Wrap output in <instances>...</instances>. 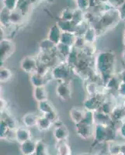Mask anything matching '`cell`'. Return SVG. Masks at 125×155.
Segmentation results:
<instances>
[{"label": "cell", "mask_w": 125, "mask_h": 155, "mask_svg": "<svg viewBox=\"0 0 125 155\" xmlns=\"http://www.w3.org/2000/svg\"><path fill=\"white\" fill-rule=\"evenodd\" d=\"M116 57L115 54L110 51H103L99 53L95 58L96 71L103 81V84L107 81L112 74V71L114 67Z\"/></svg>", "instance_id": "1"}, {"label": "cell", "mask_w": 125, "mask_h": 155, "mask_svg": "<svg viewBox=\"0 0 125 155\" xmlns=\"http://www.w3.org/2000/svg\"><path fill=\"white\" fill-rule=\"evenodd\" d=\"M73 69L67 62L57 64L51 70V75L54 79L59 82H70L72 79V74Z\"/></svg>", "instance_id": "2"}, {"label": "cell", "mask_w": 125, "mask_h": 155, "mask_svg": "<svg viewBox=\"0 0 125 155\" xmlns=\"http://www.w3.org/2000/svg\"><path fill=\"white\" fill-rule=\"evenodd\" d=\"M102 96L101 94L98 93L96 95H90L88 98H86L83 102V107L85 110L93 113L98 111L104 102Z\"/></svg>", "instance_id": "3"}, {"label": "cell", "mask_w": 125, "mask_h": 155, "mask_svg": "<svg viewBox=\"0 0 125 155\" xmlns=\"http://www.w3.org/2000/svg\"><path fill=\"white\" fill-rule=\"evenodd\" d=\"M15 51V44L9 39H3L0 43V59L5 61Z\"/></svg>", "instance_id": "4"}, {"label": "cell", "mask_w": 125, "mask_h": 155, "mask_svg": "<svg viewBox=\"0 0 125 155\" xmlns=\"http://www.w3.org/2000/svg\"><path fill=\"white\" fill-rule=\"evenodd\" d=\"M38 65V60L31 56H27L23 58L21 61H20V64H19L20 68L24 72L28 73V74H30L37 71Z\"/></svg>", "instance_id": "5"}, {"label": "cell", "mask_w": 125, "mask_h": 155, "mask_svg": "<svg viewBox=\"0 0 125 155\" xmlns=\"http://www.w3.org/2000/svg\"><path fill=\"white\" fill-rule=\"evenodd\" d=\"M76 132L80 138L83 140H88L93 137L94 127L85 123H80L76 124Z\"/></svg>", "instance_id": "6"}, {"label": "cell", "mask_w": 125, "mask_h": 155, "mask_svg": "<svg viewBox=\"0 0 125 155\" xmlns=\"http://www.w3.org/2000/svg\"><path fill=\"white\" fill-rule=\"evenodd\" d=\"M109 126V125H108ZM107 125L96 124L94 125L93 138L94 140L99 143L106 142L107 138Z\"/></svg>", "instance_id": "7"}, {"label": "cell", "mask_w": 125, "mask_h": 155, "mask_svg": "<svg viewBox=\"0 0 125 155\" xmlns=\"http://www.w3.org/2000/svg\"><path fill=\"white\" fill-rule=\"evenodd\" d=\"M55 93L57 97L62 100H69L71 99L72 92L69 86V83L67 82H59L55 88Z\"/></svg>", "instance_id": "8"}, {"label": "cell", "mask_w": 125, "mask_h": 155, "mask_svg": "<svg viewBox=\"0 0 125 155\" xmlns=\"http://www.w3.org/2000/svg\"><path fill=\"white\" fill-rule=\"evenodd\" d=\"M53 136L57 142L66 140L69 136V130L63 124H58L54 129Z\"/></svg>", "instance_id": "9"}, {"label": "cell", "mask_w": 125, "mask_h": 155, "mask_svg": "<svg viewBox=\"0 0 125 155\" xmlns=\"http://www.w3.org/2000/svg\"><path fill=\"white\" fill-rule=\"evenodd\" d=\"M31 132L29 128L26 127H18L16 129V140L19 143L31 140Z\"/></svg>", "instance_id": "10"}, {"label": "cell", "mask_w": 125, "mask_h": 155, "mask_svg": "<svg viewBox=\"0 0 125 155\" xmlns=\"http://www.w3.org/2000/svg\"><path fill=\"white\" fill-rule=\"evenodd\" d=\"M36 147H37V141H34L31 139L20 143L19 150L23 155H33L36 152Z\"/></svg>", "instance_id": "11"}, {"label": "cell", "mask_w": 125, "mask_h": 155, "mask_svg": "<svg viewBox=\"0 0 125 155\" xmlns=\"http://www.w3.org/2000/svg\"><path fill=\"white\" fill-rule=\"evenodd\" d=\"M62 34V31L60 29V27H58V25H53V26L50 28L49 31H48V39H49L51 42L54 43L55 45H57V44H58L61 42Z\"/></svg>", "instance_id": "12"}, {"label": "cell", "mask_w": 125, "mask_h": 155, "mask_svg": "<svg viewBox=\"0 0 125 155\" xmlns=\"http://www.w3.org/2000/svg\"><path fill=\"white\" fill-rule=\"evenodd\" d=\"M51 79H48V75H41L37 72L31 74L30 78V83L34 87L44 86Z\"/></svg>", "instance_id": "13"}, {"label": "cell", "mask_w": 125, "mask_h": 155, "mask_svg": "<svg viewBox=\"0 0 125 155\" xmlns=\"http://www.w3.org/2000/svg\"><path fill=\"white\" fill-rule=\"evenodd\" d=\"M86 113V111H85L84 109H81L79 108H72L69 112V116L72 122L75 124H78L83 121Z\"/></svg>", "instance_id": "14"}, {"label": "cell", "mask_w": 125, "mask_h": 155, "mask_svg": "<svg viewBox=\"0 0 125 155\" xmlns=\"http://www.w3.org/2000/svg\"><path fill=\"white\" fill-rule=\"evenodd\" d=\"M39 117L40 116L37 115L36 113H28L23 116L22 121H23L24 127H27V128H32L34 127H37Z\"/></svg>", "instance_id": "15"}, {"label": "cell", "mask_w": 125, "mask_h": 155, "mask_svg": "<svg viewBox=\"0 0 125 155\" xmlns=\"http://www.w3.org/2000/svg\"><path fill=\"white\" fill-rule=\"evenodd\" d=\"M33 96L37 102H43L48 99V91L44 86L34 87L33 90Z\"/></svg>", "instance_id": "16"}, {"label": "cell", "mask_w": 125, "mask_h": 155, "mask_svg": "<svg viewBox=\"0 0 125 155\" xmlns=\"http://www.w3.org/2000/svg\"><path fill=\"white\" fill-rule=\"evenodd\" d=\"M1 121L4 122L6 125L9 127V128L12 130H16L17 128V122L16 119L13 117L9 113L3 111L2 112V116H1Z\"/></svg>", "instance_id": "17"}, {"label": "cell", "mask_w": 125, "mask_h": 155, "mask_svg": "<svg viewBox=\"0 0 125 155\" xmlns=\"http://www.w3.org/2000/svg\"><path fill=\"white\" fill-rule=\"evenodd\" d=\"M57 24L60 27L62 32H71V33H75L76 34L77 30V26L73 21H63V20H59Z\"/></svg>", "instance_id": "18"}, {"label": "cell", "mask_w": 125, "mask_h": 155, "mask_svg": "<svg viewBox=\"0 0 125 155\" xmlns=\"http://www.w3.org/2000/svg\"><path fill=\"white\" fill-rule=\"evenodd\" d=\"M97 35H98V33H97L96 30L93 27L89 26L88 28L85 32V34H83V37L85 38L87 44H94L96 40Z\"/></svg>", "instance_id": "19"}, {"label": "cell", "mask_w": 125, "mask_h": 155, "mask_svg": "<svg viewBox=\"0 0 125 155\" xmlns=\"http://www.w3.org/2000/svg\"><path fill=\"white\" fill-rule=\"evenodd\" d=\"M53 124V123L50 121L45 116L42 115V116H40V117H39L37 127L40 131H47L51 128Z\"/></svg>", "instance_id": "20"}, {"label": "cell", "mask_w": 125, "mask_h": 155, "mask_svg": "<svg viewBox=\"0 0 125 155\" xmlns=\"http://www.w3.org/2000/svg\"><path fill=\"white\" fill-rule=\"evenodd\" d=\"M39 47H40L41 52H45V53L51 54V52L56 51V45L48 38L41 41L39 44Z\"/></svg>", "instance_id": "21"}, {"label": "cell", "mask_w": 125, "mask_h": 155, "mask_svg": "<svg viewBox=\"0 0 125 155\" xmlns=\"http://www.w3.org/2000/svg\"><path fill=\"white\" fill-rule=\"evenodd\" d=\"M76 34L75 33L71 32H62V37H61V42L62 44L68 45V46H74L75 41H76Z\"/></svg>", "instance_id": "22"}, {"label": "cell", "mask_w": 125, "mask_h": 155, "mask_svg": "<svg viewBox=\"0 0 125 155\" xmlns=\"http://www.w3.org/2000/svg\"><path fill=\"white\" fill-rule=\"evenodd\" d=\"M110 116L113 121L114 120V121L122 122L125 118V108L120 107V106L113 108Z\"/></svg>", "instance_id": "23"}, {"label": "cell", "mask_w": 125, "mask_h": 155, "mask_svg": "<svg viewBox=\"0 0 125 155\" xmlns=\"http://www.w3.org/2000/svg\"><path fill=\"white\" fill-rule=\"evenodd\" d=\"M57 152L60 155H72V149L65 140L60 141L57 143Z\"/></svg>", "instance_id": "24"}, {"label": "cell", "mask_w": 125, "mask_h": 155, "mask_svg": "<svg viewBox=\"0 0 125 155\" xmlns=\"http://www.w3.org/2000/svg\"><path fill=\"white\" fill-rule=\"evenodd\" d=\"M72 49H73V47L68 46V45H65V44H62V43H59V44L56 45L57 54L61 55L62 58H65V59H67L69 55L72 52Z\"/></svg>", "instance_id": "25"}, {"label": "cell", "mask_w": 125, "mask_h": 155, "mask_svg": "<svg viewBox=\"0 0 125 155\" xmlns=\"http://www.w3.org/2000/svg\"><path fill=\"white\" fill-rule=\"evenodd\" d=\"M37 108H38L39 111L41 112V113H42V115H45L47 113H50V112L55 110L54 106L48 100L38 102Z\"/></svg>", "instance_id": "26"}, {"label": "cell", "mask_w": 125, "mask_h": 155, "mask_svg": "<svg viewBox=\"0 0 125 155\" xmlns=\"http://www.w3.org/2000/svg\"><path fill=\"white\" fill-rule=\"evenodd\" d=\"M23 14L18 9L12 10L10 12V23L11 24H19L23 21Z\"/></svg>", "instance_id": "27"}, {"label": "cell", "mask_w": 125, "mask_h": 155, "mask_svg": "<svg viewBox=\"0 0 125 155\" xmlns=\"http://www.w3.org/2000/svg\"><path fill=\"white\" fill-rule=\"evenodd\" d=\"M75 10L69 8L64 9L61 12L60 16H59V20H63V21H72L74 18Z\"/></svg>", "instance_id": "28"}, {"label": "cell", "mask_w": 125, "mask_h": 155, "mask_svg": "<svg viewBox=\"0 0 125 155\" xmlns=\"http://www.w3.org/2000/svg\"><path fill=\"white\" fill-rule=\"evenodd\" d=\"M10 10L7 9L6 8H2V11H1V24L2 27H8L10 23Z\"/></svg>", "instance_id": "29"}, {"label": "cell", "mask_w": 125, "mask_h": 155, "mask_svg": "<svg viewBox=\"0 0 125 155\" xmlns=\"http://www.w3.org/2000/svg\"><path fill=\"white\" fill-rule=\"evenodd\" d=\"M12 73L9 68H1V71H0V81H1V82H7L12 78Z\"/></svg>", "instance_id": "30"}, {"label": "cell", "mask_w": 125, "mask_h": 155, "mask_svg": "<svg viewBox=\"0 0 125 155\" xmlns=\"http://www.w3.org/2000/svg\"><path fill=\"white\" fill-rule=\"evenodd\" d=\"M31 5L32 4L30 2H28L27 0H20L17 9L23 13V16H26L30 10V7Z\"/></svg>", "instance_id": "31"}, {"label": "cell", "mask_w": 125, "mask_h": 155, "mask_svg": "<svg viewBox=\"0 0 125 155\" xmlns=\"http://www.w3.org/2000/svg\"><path fill=\"white\" fill-rule=\"evenodd\" d=\"M86 44L87 43L84 37H83V36H76V41H75L73 48H76L78 51H83L85 47L86 46Z\"/></svg>", "instance_id": "32"}, {"label": "cell", "mask_w": 125, "mask_h": 155, "mask_svg": "<svg viewBox=\"0 0 125 155\" xmlns=\"http://www.w3.org/2000/svg\"><path fill=\"white\" fill-rule=\"evenodd\" d=\"M19 1L20 0H2V2L3 3V7L12 11L17 9Z\"/></svg>", "instance_id": "33"}, {"label": "cell", "mask_w": 125, "mask_h": 155, "mask_svg": "<svg viewBox=\"0 0 125 155\" xmlns=\"http://www.w3.org/2000/svg\"><path fill=\"white\" fill-rule=\"evenodd\" d=\"M76 4H77V9L83 11H88L91 8V3L90 0H76Z\"/></svg>", "instance_id": "34"}, {"label": "cell", "mask_w": 125, "mask_h": 155, "mask_svg": "<svg viewBox=\"0 0 125 155\" xmlns=\"http://www.w3.org/2000/svg\"><path fill=\"white\" fill-rule=\"evenodd\" d=\"M86 88V92L89 94V95H94L98 94V86H97V83L93 82V81H88Z\"/></svg>", "instance_id": "35"}, {"label": "cell", "mask_w": 125, "mask_h": 155, "mask_svg": "<svg viewBox=\"0 0 125 155\" xmlns=\"http://www.w3.org/2000/svg\"><path fill=\"white\" fill-rule=\"evenodd\" d=\"M120 145L121 144L116 143L114 141L109 143L108 151H109L110 155L119 154V153H120Z\"/></svg>", "instance_id": "36"}, {"label": "cell", "mask_w": 125, "mask_h": 155, "mask_svg": "<svg viewBox=\"0 0 125 155\" xmlns=\"http://www.w3.org/2000/svg\"><path fill=\"white\" fill-rule=\"evenodd\" d=\"M36 155H47V149L46 145L41 140L37 141V147H36Z\"/></svg>", "instance_id": "37"}, {"label": "cell", "mask_w": 125, "mask_h": 155, "mask_svg": "<svg viewBox=\"0 0 125 155\" xmlns=\"http://www.w3.org/2000/svg\"><path fill=\"white\" fill-rule=\"evenodd\" d=\"M10 130L11 129L9 128V127L4 122L1 121V124H0V137H1V139L6 140V137H7Z\"/></svg>", "instance_id": "38"}, {"label": "cell", "mask_w": 125, "mask_h": 155, "mask_svg": "<svg viewBox=\"0 0 125 155\" xmlns=\"http://www.w3.org/2000/svg\"><path fill=\"white\" fill-rule=\"evenodd\" d=\"M50 121H51L53 124H57L58 122V114L57 113L56 110H53V111L50 112V113H47V114L44 115Z\"/></svg>", "instance_id": "39"}, {"label": "cell", "mask_w": 125, "mask_h": 155, "mask_svg": "<svg viewBox=\"0 0 125 155\" xmlns=\"http://www.w3.org/2000/svg\"><path fill=\"white\" fill-rule=\"evenodd\" d=\"M125 0H108V5L114 9H120L124 4Z\"/></svg>", "instance_id": "40"}, {"label": "cell", "mask_w": 125, "mask_h": 155, "mask_svg": "<svg viewBox=\"0 0 125 155\" xmlns=\"http://www.w3.org/2000/svg\"><path fill=\"white\" fill-rule=\"evenodd\" d=\"M117 94L119 96L125 98V82L120 81V83L118 85L117 89Z\"/></svg>", "instance_id": "41"}, {"label": "cell", "mask_w": 125, "mask_h": 155, "mask_svg": "<svg viewBox=\"0 0 125 155\" xmlns=\"http://www.w3.org/2000/svg\"><path fill=\"white\" fill-rule=\"evenodd\" d=\"M117 133L120 135L122 138L125 139V121H122L117 130Z\"/></svg>", "instance_id": "42"}, {"label": "cell", "mask_w": 125, "mask_h": 155, "mask_svg": "<svg viewBox=\"0 0 125 155\" xmlns=\"http://www.w3.org/2000/svg\"><path fill=\"white\" fill-rule=\"evenodd\" d=\"M119 9V12H120V19H125V2L123 5H122L121 7Z\"/></svg>", "instance_id": "43"}, {"label": "cell", "mask_w": 125, "mask_h": 155, "mask_svg": "<svg viewBox=\"0 0 125 155\" xmlns=\"http://www.w3.org/2000/svg\"><path fill=\"white\" fill-rule=\"evenodd\" d=\"M0 102H1V111L3 112L5 111V109H6V106H7V102L5 99H1L0 100Z\"/></svg>", "instance_id": "44"}, {"label": "cell", "mask_w": 125, "mask_h": 155, "mask_svg": "<svg viewBox=\"0 0 125 155\" xmlns=\"http://www.w3.org/2000/svg\"><path fill=\"white\" fill-rule=\"evenodd\" d=\"M119 79H120V81H123V82H125V69L124 70L121 71L120 73H119Z\"/></svg>", "instance_id": "45"}, {"label": "cell", "mask_w": 125, "mask_h": 155, "mask_svg": "<svg viewBox=\"0 0 125 155\" xmlns=\"http://www.w3.org/2000/svg\"><path fill=\"white\" fill-rule=\"evenodd\" d=\"M120 154L125 155V143H121L120 145Z\"/></svg>", "instance_id": "46"}, {"label": "cell", "mask_w": 125, "mask_h": 155, "mask_svg": "<svg viewBox=\"0 0 125 155\" xmlns=\"http://www.w3.org/2000/svg\"><path fill=\"white\" fill-rule=\"evenodd\" d=\"M96 2L98 4H102V5H105V4L108 3V0H96Z\"/></svg>", "instance_id": "47"}, {"label": "cell", "mask_w": 125, "mask_h": 155, "mask_svg": "<svg viewBox=\"0 0 125 155\" xmlns=\"http://www.w3.org/2000/svg\"><path fill=\"white\" fill-rule=\"evenodd\" d=\"M28 2H30L31 4H35V3H37V2H41V1H42V0H27Z\"/></svg>", "instance_id": "48"}, {"label": "cell", "mask_w": 125, "mask_h": 155, "mask_svg": "<svg viewBox=\"0 0 125 155\" xmlns=\"http://www.w3.org/2000/svg\"><path fill=\"white\" fill-rule=\"evenodd\" d=\"M122 58H123V61H125V50L123 51V54H122Z\"/></svg>", "instance_id": "49"}, {"label": "cell", "mask_w": 125, "mask_h": 155, "mask_svg": "<svg viewBox=\"0 0 125 155\" xmlns=\"http://www.w3.org/2000/svg\"><path fill=\"white\" fill-rule=\"evenodd\" d=\"M123 44L125 47V37H123Z\"/></svg>", "instance_id": "50"}, {"label": "cell", "mask_w": 125, "mask_h": 155, "mask_svg": "<svg viewBox=\"0 0 125 155\" xmlns=\"http://www.w3.org/2000/svg\"><path fill=\"white\" fill-rule=\"evenodd\" d=\"M81 155H90L89 153H83V154H81Z\"/></svg>", "instance_id": "51"}, {"label": "cell", "mask_w": 125, "mask_h": 155, "mask_svg": "<svg viewBox=\"0 0 125 155\" xmlns=\"http://www.w3.org/2000/svg\"><path fill=\"white\" fill-rule=\"evenodd\" d=\"M123 37H125V30H124V32H123Z\"/></svg>", "instance_id": "52"}, {"label": "cell", "mask_w": 125, "mask_h": 155, "mask_svg": "<svg viewBox=\"0 0 125 155\" xmlns=\"http://www.w3.org/2000/svg\"><path fill=\"white\" fill-rule=\"evenodd\" d=\"M96 155H107V154H101V153H100V154H96Z\"/></svg>", "instance_id": "53"}, {"label": "cell", "mask_w": 125, "mask_h": 155, "mask_svg": "<svg viewBox=\"0 0 125 155\" xmlns=\"http://www.w3.org/2000/svg\"><path fill=\"white\" fill-rule=\"evenodd\" d=\"M113 155H121L120 153H119V154H113Z\"/></svg>", "instance_id": "54"}, {"label": "cell", "mask_w": 125, "mask_h": 155, "mask_svg": "<svg viewBox=\"0 0 125 155\" xmlns=\"http://www.w3.org/2000/svg\"><path fill=\"white\" fill-rule=\"evenodd\" d=\"M57 155H60V154H57Z\"/></svg>", "instance_id": "55"}, {"label": "cell", "mask_w": 125, "mask_h": 155, "mask_svg": "<svg viewBox=\"0 0 125 155\" xmlns=\"http://www.w3.org/2000/svg\"></svg>", "instance_id": "56"}]
</instances>
